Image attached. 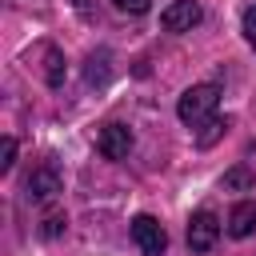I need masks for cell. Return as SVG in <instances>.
I'll return each mask as SVG.
<instances>
[{"label":"cell","mask_w":256,"mask_h":256,"mask_svg":"<svg viewBox=\"0 0 256 256\" xmlns=\"http://www.w3.org/2000/svg\"><path fill=\"white\" fill-rule=\"evenodd\" d=\"M224 232H228L232 240H248V236L256 232V200L232 204V212H228V220H224Z\"/></svg>","instance_id":"52a82bcc"},{"label":"cell","mask_w":256,"mask_h":256,"mask_svg":"<svg viewBox=\"0 0 256 256\" xmlns=\"http://www.w3.org/2000/svg\"><path fill=\"white\" fill-rule=\"evenodd\" d=\"M64 228H68V216H64V212H48V216H44V228H40V236H48V240H52V236H60Z\"/></svg>","instance_id":"30bf717a"},{"label":"cell","mask_w":256,"mask_h":256,"mask_svg":"<svg viewBox=\"0 0 256 256\" xmlns=\"http://www.w3.org/2000/svg\"><path fill=\"white\" fill-rule=\"evenodd\" d=\"M220 188H252V172L248 168H232V172H224V180H220Z\"/></svg>","instance_id":"9c48e42d"},{"label":"cell","mask_w":256,"mask_h":256,"mask_svg":"<svg viewBox=\"0 0 256 256\" xmlns=\"http://www.w3.org/2000/svg\"><path fill=\"white\" fill-rule=\"evenodd\" d=\"M12 164H16V140L4 136V144H0V172H12Z\"/></svg>","instance_id":"7c38bea8"},{"label":"cell","mask_w":256,"mask_h":256,"mask_svg":"<svg viewBox=\"0 0 256 256\" xmlns=\"http://www.w3.org/2000/svg\"><path fill=\"white\" fill-rule=\"evenodd\" d=\"M44 80L52 88L64 84V56H60V48H44Z\"/></svg>","instance_id":"ba28073f"},{"label":"cell","mask_w":256,"mask_h":256,"mask_svg":"<svg viewBox=\"0 0 256 256\" xmlns=\"http://www.w3.org/2000/svg\"><path fill=\"white\" fill-rule=\"evenodd\" d=\"M216 240H220V216L212 208L192 212V220H188V248L192 252H208V248H216Z\"/></svg>","instance_id":"7a4b0ae2"},{"label":"cell","mask_w":256,"mask_h":256,"mask_svg":"<svg viewBox=\"0 0 256 256\" xmlns=\"http://www.w3.org/2000/svg\"><path fill=\"white\" fill-rule=\"evenodd\" d=\"M200 4L196 0H172L164 12H160V28L164 32H192L196 24H200Z\"/></svg>","instance_id":"277c9868"},{"label":"cell","mask_w":256,"mask_h":256,"mask_svg":"<svg viewBox=\"0 0 256 256\" xmlns=\"http://www.w3.org/2000/svg\"><path fill=\"white\" fill-rule=\"evenodd\" d=\"M96 148H100V156L104 160H124L128 152H132V132H128V124H104L100 128V140H96Z\"/></svg>","instance_id":"5b68a950"},{"label":"cell","mask_w":256,"mask_h":256,"mask_svg":"<svg viewBox=\"0 0 256 256\" xmlns=\"http://www.w3.org/2000/svg\"><path fill=\"white\" fill-rule=\"evenodd\" d=\"M132 240L140 244L144 256H164V248H168V232H164V224H160L156 216H148V212H140V216L132 220Z\"/></svg>","instance_id":"3957f363"},{"label":"cell","mask_w":256,"mask_h":256,"mask_svg":"<svg viewBox=\"0 0 256 256\" xmlns=\"http://www.w3.org/2000/svg\"><path fill=\"white\" fill-rule=\"evenodd\" d=\"M220 132H224V120H216V116H212V120L204 124V132L196 136V140H200V148H208V144H216V136H220Z\"/></svg>","instance_id":"8fae6325"},{"label":"cell","mask_w":256,"mask_h":256,"mask_svg":"<svg viewBox=\"0 0 256 256\" xmlns=\"http://www.w3.org/2000/svg\"><path fill=\"white\" fill-rule=\"evenodd\" d=\"M56 192H64V176L52 168V164H44V168H36L32 176H28V200H52Z\"/></svg>","instance_id":"8992f818"},{"label":"cell","mask_w":256,"mask_h":256,"mask_svg":"<svg viewBox=\"0 0 256 256\" xmlns=\"http://www.w3.org/2000/svg\"><path fill=\"white\" fill-rule=\"evenodd\" d=\"M244 36H248V44L256 48V4L244 8Z\"/></svg>","instance_id":"5bb4252c"},{"label":"cell","mask_w":256,"mask_h":256,"mask_svg":"<svg viewBox=\"0 0 256 256\" xmlns=\"http://www.w3.org/2000/svg\"><path fill=\"white\" fill-rule=\"evenodd\" d=\"M120 12H132V16H144L148 8H152V0H112Z\"/></svg>","instance_id":"4fadbf2b"},{"label":"cell","mask_w":256,"mask_h":256,"mask_svg":"<svg viewBox=\"0 0 256 256\" xmlns=\"http://www.w3.org/2000/svg\"><path fill=\"white\" fill-rule=\"evenodd\" d=\"M216 108H220V88H216V84H192V88H184V96L176 100V116H180L184 124H192V128L208 124V120L216 116Z\"/></svg>","instance_id":"6da1fadb"}]
</instances>
